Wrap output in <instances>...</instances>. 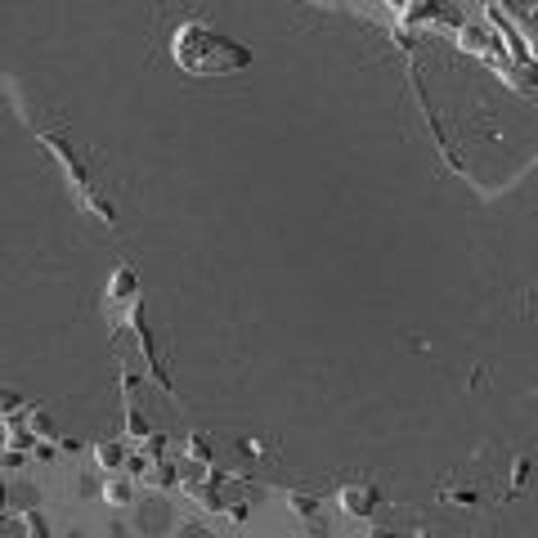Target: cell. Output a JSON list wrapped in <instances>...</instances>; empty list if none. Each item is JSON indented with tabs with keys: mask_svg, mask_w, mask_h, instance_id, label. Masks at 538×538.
Returning a JSON list of instances; mask_svg holds the SVG:
<instances>
[{
	"mask_svg": "<svg viewBox=\"0 0 538 538\" xmlns=\"http://www.w3.org/2000/svg\"><path fill=\"white\" fill-rule=\"evenodd\" d=\"M341 503H346L354 516H368V511H373V494H368V489H341Z\"/></svg>",
	"mask_w": 538,
	"mask_h": 538,
	"instance_id": "6da1fadb",
	"label": "cell"
}]
</instances>
